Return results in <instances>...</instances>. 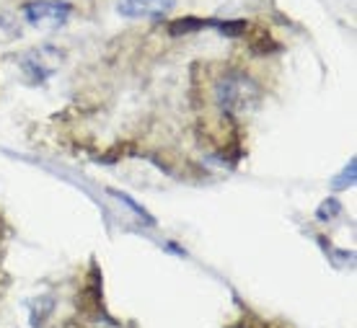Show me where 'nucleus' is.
<instances>
[{"label": "nucleus", "instance_id": "f257e3e1", "mask_svg": "<svg viewBox=\"0 0 357 328\" xmlns=\"http://www.w3.org/2000/svg\"><path fill=\"white\" fill-rule=\"evenodd\" d=\"M259 86L241 70H228L215 80V104L228 116L254 111L259 104Z\"/></svg>", "mask_w": 357, "mask_h": 328}, {"label": "nucleus", "instance_id": "f03ea898", "mask_svg": "<svg viewBox=\"0 0 357 328\" xmlns=\"http://www.w3.org/2000/svg\"><path fill=\"white\" fill-rule=\"evenodd\" d=\"M73 8L65 0H29L24 6V16L31 26L39 29H60L68 24Z\"/></svg>", "mask_w": 357, "mask_h": 328}, {"label": "nucleus", "instance_id": "7ed1b4c3", "mask_svg": "<svg viewBox=\"0 0 357 328\" xmlns=\"http://www.w3.org/2000/svg\"><path fill=\"white\" fill-rule=\"evenodd\" d=\"M60 60H63V52H57L54 47H39V49H31V52L24 54L21 68L34 83H42L60 68Z\"/></svg>", "mask_w": 357, "mask_h": 328}, {"label": "nucleus", "instance_id": "20e7f679", "mask_svg": "<svg viewBox=\"0 0 357 328\" xmlns=\"http://www.w3.org/2000/svg\"><path fill=\"white\" fill-rule=\"evenodd\" d=\"M176 6V0H119L116 10L125 18H158L169 16L171 8Z\"/></svg>", "mask_w": 357, "mask_h": 328}, {"label": "nucleus", "instance_id": "39448f33", "mask_svg": "<svg viewBox=\"0 0 357 328\" xmlns=\"http://www.w3.org/2000/svg\"><path fill=\"white\" fill-rule=\"evenodd\" d=\"M236 328H241V326H236Z\"/></svg>", "mask_w": 357, "mask_h": 328}]
</instances>
